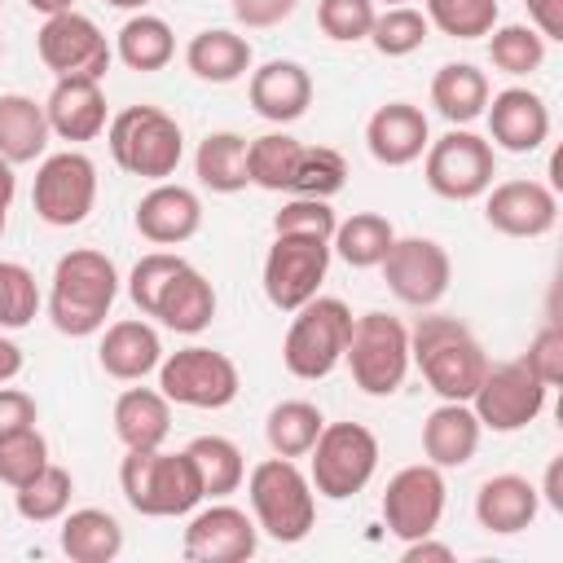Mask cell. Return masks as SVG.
Masks as SVG:
<instances>
[{
	"label": "cell",
	"instance_id": "cell-1",
	"mask_svg": "<svg viewBox=\"0 0 563 563\" xmlns=\"http://www.w3.org/2000/svg\"><path fill=\"white\" fill-rule=\"evenodd\" d=\"M128 299L141 317H154L176 334H198L216 317V286L185 255L172 251H150L132 264Z\"/></svg>",
	"mask_w": 563,
	"mask_h": 563
},
{
	"label": "cell",
	"instance_id": "cell-2",
	"mask_svg": "<svg viewBox=\"0 0 563 563\" xmlns=\"http://www.w3.org/2000/svg\"><path fill=\"white\" fill-rule=\"evenodd\" d=\"M119 295V268L106 251L75 246L53 264V286H48V321L57 334L88 339L106 330V317Z\"/></svg>",
	"mask_w": 563,
	"mask_h": 563
},
{
	"label": "cell",
	"instance_id": "cell-3",
	"mask_svg": "<svg viewBox=\"0 0 563 563\" xmlns=\"http://www.w3.org/2000/svg\"><path fill=\"white\" fill-rule=\"evenodd\" d=\"M409 365H418L440 400H471L488 369V356L466 321L431 312L409 330Z\"/></svg>",
	"mask_w": 563,
	"mask_h": 563
},
{
	"label": "cell",
	"instance_id": "cell-4",
	"mask_svg": "<svg viewBox=\"0 0 563 563\" xmlns=\"http://www.w3.org/2000/svg\"><path fill=\"white\" fill-rule=\"evenodd\" d=\"M246 501H251V519L264 537L295 545L312 532L317 519V493L308 471H299L295 457H264L251 466L246 475Z\"/></svg>",
	"mask_w": 563,
	"mask_h": 563
},
{
	"label": "cell",
	"instance_id": "cell-5",
	"mask_svg": "<svg viewBox=\"0 0 563 563\" xmlns=\"http://www.w3.org/2000/svg\"><path fill=\"white\" fill-rule=\"evenodd\" d=\"M119 488L145 519H176L202 501V484L185 449H128V457L119 462Z\"/></svg>",
	"mask_w": 563,
	"mask_h": 563
},
{
	"label": "cell",
	"instance_id": "cell-6",
	"mask_svg": "<svg viewBox=\"0 0 563 563\" xmlns=\"http://www.w3.org/2000/svg\"><path fill=\"white\" fill-rule=\"evenodd\" d=\"M110 158L141 180H167L185 158L180 123L158 106H128L106 123Z\"/></svg>",
	"mask_w": 563,
	"mask_h": 563
},
{
	"label": "cell",
	"instance_id": "cell-7",
	"mask_svg": "<svg viewBox=\"0 0 563 563\" xmlns=\"http://www.w3.org/2000/svg\"><path fill=\"white\" fill-rule=\"evenodd\" d=\"M347 334H352V308L334 295H312L308 303L295 308L286 339H282V365L303 378L317 383L325 374H334V365L347 352Z\"/></svg>",
	"mask_w": 563,
	"mask_h": 563
},
{
	"label": "cell",
	"instance_id": "cell-8",
	"mask_svg": "<svg viewBox=\"0 0 563 563\" xmlns=\"http://www.w3.org/2000/svg\"><path fill=\"white\" fill-rule=\"evenodd\" d=\"M378 471V435L361 422H325L317 444L308 449V479L312 493L343 501L356 497Z\"/></svg>",
	"mask_w": 563,
	"mask_h": 563
},
{
	"label": "cell",
	"instance_id": "cell-9",
	"mask_svg": "<svg viewBox=\"0 0 563 563\" xmlns=\"http://www.w3.org/2000/svg\"><path fill=\"white\" fill-rule=\"evenodd\" d=\"M343 361L365 396H391L409 374V330L391 312H361L352 317Z\"/></svg>",
	"mask_w": 563,
	"mask_h": 563
},
{
	"label": "cell",
	"instance_id": "cell-10",
	"mask_svg": "<svg viewBox=\"0 0 563 563\" xmlns=\"http://www.w3.org/2000/svg\"><path fill=\"white\" fill-rule=\"evenodd\" d=\"M422 176L427 189L449 198V202H471L484 198L493 176H497V154L493 141L471 132V128H449L444 136L427 141L422 150Z\"/></svg>",
	"mask_w": 563,
	"mask_h": 563
},
{
	"label": "cell",
	"instance_id": "cell-11",
	"mask_svg": "<svg viewBox=\"0 0 563 563\" xmlns=\"http://www.w3.org/2000/svg\"><path fill=\"white\" fill-rule=\"evenodd\" d=\"M158 391L185 409H224L238 400L242 374H238L233 356L194 343V347H180L158 361Z\"/></svg>",
	"mask_w": 563,
	"mask_h": 563
},
{
	"label": "cell",
	"instance_id": "cell-12",
	"mask_svg": "<svg viewBox=\"0 0 563 563\" xmlns=\"http://www.w3.org/2000/svg\"><path fill=\"white\" fill-rule=\"evenodd\" d=\"M97 202V163L84 150H62L40 158L35 185H31V207L44 224L53 229H75L88 220Z\"/></svg>",
	"mask_w": 563,
	"mask_h": 563
},
{
	"label": "cell",
	"instance_id": "cell-13",
	"mask_svg": "<svg viewBox=\"0 0 563 563\" xmlns=\"http://www.w3.org/2000/svg\"><path fill=\"white\" fill-rule=\"evenodd\" d=\"M545 396H550V387L523 361H501V365L484 369V378H479V387L466 405L475 409L484 431L510 435V431H523L528 422L541 418Z\"/></svg>",
	"mask_w": 563,
	"mask_h": 563
},
{
	"label": "cell",
	"instance_id": "cell-14",
	"mask_svg": "<svg viewBox=\"0 0 563 563\" xmlns=\"http://www.w3.org/2000/svg\"><path fill=\"white\" fill-rule=\"evenodd\" d=\"M330 273V242L303 233H273L264 255V295L277 312H295L308 303Z\"/></svg>",
	"mask_w": 563,
	"mask_h": 563
},
{
	"label": "cell",
	"instance_id": "cell-15",
	"mask_svg": "<svg viewBox=\"0 0 563 563\" xmlns=\"http://www.w3.org/2000/svg\"><path fill=\"white\" fill-rule=\"evenodd\" d=\"M444 471L431 462H413L400 466L387 488H383V523L391 537L413 541V537H431L444 519Z\"/></svg>",
	"mask_w": 563,
	"mask_h": 563
},
{
	"label": "cell",
	"instance_id": "cell-16",
	"mask_svg": "<svg viewBox=\"0 0 563 563\" xmlns=\"http://www.w3.org/2000/svg\"><path fill=\"white\" fill-rule=\"evenodd\" d=\"M35 53H40L44 70H53L57 79H66V75L101 79L110 70V57H114L101 26L75 9L44 18V26L35 31Z\"/></svg>",
	"mask_w": 563,
	"mask_h": 563
},
{
	"label": "cell",
	"instance_id": "cell-17",
	"mask_svg": "<svg viewBox=\"0 0 563 563\" xmlns=\"http://www.w3.org/2000/svg\"><path fill=\"white\" fill-rule=\"evenodd\" d=\"M378 268L387 290L409 308H435L453 282V260L435 238H396Z\"/></svg>",
	"mask_w": 563,
	"mask_h": 563
},
{
	"label": "cell",
	"instance_id": "cell-18",
	"mask_svg": "<svg viewBox=\"0 0 563 563\" xmlns=\"http://www.w3.org/2000/svg\"><path fill=\"white\" fill-rule=\"evenodd\" d=\"M180 550L189 563H246L260 550V528L246 510L229 501H211L185 523Z\"/></svg>",
	"mask_w": 563,
	"mask_h": 563
},
{
	"label": "cell",
	"instance_id": "cell-19",
	"mask_svg": "<svg viewBox=\"0 0 563 563\" xmlns=\"http://www.w3.org/2000/svg\"><path fill=\"white\" fill-rule=\"evenodd\" d=\"M484 220L506 238H545L559 220V198L541 180H501L488 185Z\"/></svg>",
	"mask_w": 563,
	"mask_h": 563
},
{
	"label": "cell",
	"instance_id": "cell-20",
	"mask_svg": "<svg viewBox=\"0 0 563 563\" xmlns=\"http://www.w3.org/2000/svg\"><path fill=\"white\" fill-rule=\"evenodd\" d=\"M488 141L506 154H532L550 136V106L532 88H501L488 92Z\"/></svg>",
	"mask_w": 563,
	"mask_h": 563
},
{
	"label": "cell",
	"instance_id": "cell-21",
	"mask_svg": "<svg viewBox=\"0 0 563 563\" xmlns=\"http://www.w3.org/2000/svg\"><path fill=\"white\" fill-rule=\"evenodd\" d=\"M202 229V202L194 189L172 185V180H154L150 194H141L136 202V233L154 246H180Z\"/></svg>",
	"mask_w": 563,
	"mask_h": 563
},
{
	"label": "cell",
	"instance_id": "cell-22",
	"mask_svg": "<svg viewBox=\"0 0 563 563\" xmlns=\"http://www.w3.org/2000/svg\"><path fill=\"white\" fill-rule=\"evenodd\" d=\"M246 97H251V110L260 119H268V123H295L312 106V75L299 62H290V57H273V62H264V66L251 70Z\"/></svg>",
	"mask_w": 563,
	"mask_h": 563
},
{
	"label": "cell",
	"instance_id": "cell-23",
	"mask_svg": "<svg viewBox=\"0 0 563 563\" xmlns=\"http://www.w3.org/2000/svg\"><path fill=\"white\" fill-rule=\"evenodd\" d=\"M427 141H431V128H427V114L413 101H387L365 123V150L383 167H409V163H418L422 150H427Z\"/></svg>",
	"mask_w": 563,
	"mask_h": 563
},
{
	"label": "cell",
	"instance_id": "cell-24",
	"mask_svg": "<svg viewBox=\"0 0 563 563\" xmlns=\"http://www.w3.org/2000/svg\"><path fill=\"white\" fill-rule=\"evenodd\" d=\"M48 128L62 141H97L106 132V92L101 79H84V75H66L53 84L48 101H44Z\"/></svg>",
	"mask_w": 563,
	"mask_h": 563
},
{
	"label": "cell",
	"instance_id": "cell-25",
	"mask_svg": "<svg viewBox=\"0 0 563 563\" xmlns=\"http://www.w3.org/2000/svg\"><path fill=\"white\" fill-rule=\"evenodd\" d=\"M97 361L110 378L119 383H141L145 374L158 369L163 361V343H158V330L141 317H123V321H110L106 334H101V347H97Z\"/></svg>",
	"mask_w": 563,
	"mask_h": 563
},
{
	"label": "cell",
	"instance_id": "cell-26",
	"mask_svg": "<svg viewBox=\"0 0 563 563\" xmlns=\"http://www.w3.org/2000/svg\"><path fill=\"white\" fill-rule=\"evenodd\" d=\"M479 431L484 427H479V418L466 400H440L422 422V453L440 471L466 466L479 449Z\"/></svg>",
	"mask_w": 563,
	"mask_h": 563
},
{
	"label": "cell",
	"instance_id": "cell-27",
	"mask_svg": "<svg viewBox=\"0 0 563 563\" xmlns=\"http://www.w3.org/2000/svg\"><path fill=\"white\" fill-rule=\"evenodd\" d=\"M537 510H541L537 484L523 479V475H510V471L488 475L475 493V519H479V528H488L497 537H515V532L532 528Z\"/></svg>",
	"mask_w": 563,
	"mask_h": 563
},
{
	"label": "cell",
	"instance_id": "cell-28",
	"mask_svg": "<svg viewBox=\"0 0 563 563\" xmlns=\"http://www.w3.org/2000/svg\"><path fill=\"white\" fill-rule=\"evenodd\" d=\"M114 435L123 449H163L172 435V400L158 387H128L114 400Z\"/></svg>",
	"mask_w": 563,
	"mask_h": 563
},
{
	"label": "cell",
	"instance_id": "cell-29",
	"mask_svg": "<svg viewBox=\"0 0 563 563\" xmlns=\"http://www.w3.org/2000/svg\"><path fill=\"white\" fill-rule=\"evenodd\" d=\"M251 40L224 26H207L185 44V66L202 84H233L251 70Z\"/></svg>",
	"mask_w": 563,
	"mask_h": 563
},
{
	"label": "cell",
	"instance_id": "cell-30",
	"mask_svg": "<svg viewBox=\"0 0 563 563\" xmlns=\"http://www.w3.org/2000/svg\"><path fill=\"white\" fill-rule=\"evenodd\" d=\"M48 114L26 92H0V158L4 163H35L48 150Z\"/></svg>",
	"mask_w": 563,
	"mask_h": 563
},
{
	"label": "cell",
	"instance_id": "cell-31",
	"mask_svg": "<svg viewBox=\"0 0 563 563\" xmlns=\"http://www.w3.org/2000/svg\"><path fill=\"white\" fill-rule=\"evenodd\" d=\"M62 554L70 563H110L123 554V523L101 506L62 515Z\"/></svg>",
	"mask_w": 563,
	"mask_h": 563
},
{
	"label": "cell",
	"instance_id": "cell-32",
	"mask_svg": "<svg viewBox=\"0 0 563 563\" xmlns=\"http://www.w3.org/2000/svg\"><path fill=\"white\" fill-rule=\"evenodd\" d=\"M431 106L453 128L475 123L484 114V106H488V75L479 66H471V62H444L431 75Z\"/></svg>",
	"mask_w": 563,
	"mask_h": 563
},
{
	"label": "cell",
	"instance_id": "cell-33",
	"mask_svg": "<svg viewBox=\"0 0 563 563\" xmlns=\"http://www.w3.org/2000/svg\"><path fill=\"white\" fill-rule=\"evenodd\" d=\"M114 57H119L128 70H141V75L163 70V66L176 57V35H172V26H167L163 18H154V13L141 9V13H132V18L119 26Z\"/></svg>",
	"mask_w": 563,
	"mask_h": 563
},
{
	"label": "cell",
	"instance_id": "cell-34",
	"mask_svg": "<svg viewBox=\"0 0 563 563\" xmlns=\"http://www.w3.org/2000/svg\"><path fill=\"white\" fill-rule=\"evenodd\" d=\"M194 172L211 194H242L246 176V136L242 132H207L194 154Z\"/></svg>",
	"mask_w": 563,
	"mask_h": 563
},
{
	"label": "cell",
	"instance_id": "cell-35",
	"mask_svg": "<svg viewBox=\"0 0 563 563\" xmlns=\"http://www.w3.org/2000/svg\"><path fill=\"white\" fill-rule=\"evenodd\" d=\"M391 242H396V229H391L387 216H378V211H352L347 220L334 224L330 255H339L352 268H378Z\"/></svg>",
	"mask_w": 563,
	"mask_h": 563
},
{
	"label": "cell",
	"instance_id": "cell-36",
	"mask_svg": "<svg viewBox=\"0 0 563 563\" xmlns=\"http://www.w3.org/2000/svg\"><path fill=\"white\" fill-rule=\"evenodd\" d=\"M185 453H189V462H194V471H198L202 497L220 501V497H229V493L242 488L246 462H242V449H238L233 440H224V435H194V440L185 444Z\"/></svg>",
	"mask_w": 563,
	"mask_h": 563
},
{
	"label": "cell",
	"instance_id": "cell-37",
	"mask_svg": "<svg viewBox=\"0 0 563 563\" xmlns=\"http://www.w3.org/2000/svg\"><path fill=\"white\" fill-rule=\"evenodd\" d=\"M321 427H325V418L312 400H282L264 418V440L277 457H308Z\"/></svg>",
	"mask_w": 563,
	"mask_h": 563
},
{
	"label": "cell",
	"instance_id": "cell-38",
	"mask_svg": "<svg viewBox=\"0 0 563 563\" xmlns=\"http://www.w3.org/2000/svg\"><path fill=\"white\" fill-rule=\"evenodd\" d=\"M303 141H295L290 132H264L255 141H246V176L251 185L268 189V194H290V176L299 163Z\"/></svg>",
	"mask_w": 563,
	"mask_h": 563
},
{
	"label": "cell",
	"instance_id": "cell-39",
	"mask_svg": "<svg viewBox=\"0 0 563 563\" xmlns=\"http://www.w3.org/2000/svg\"><path fill=\"white\" fill-rule=\"evenodd\" d=\"M70 493H75V479L66 466H44L35 479H26L22 488H13V506L26 523H53L70 510Z\"/></svg>",
	"mask_w": 563,
	"mask_h": 563
},
{
	"label": "cell",
	"instance_id": "cell-40",
	"mask_svg": "<svg viewBox=\"0 0 563 563\" xmlns=\"http://www.w3.org/2000/svg\"><path fill=\"white\" fill-rule=\"evenodd\" d=\"M427 13L413 9V4H387L383 13H374V26H369V44L383 53V57H409L427 44Z\"/></svg>",
	"mask_w": 563,
	"mask_h": 563
},
{
	"label": "cell",
	"instance_id": "cell-41",
	"mask_svg": "<svg viewBox=\"0 0 563 563\" xmlns=\"http://www.w3.org/2000/svg\"><path fill=\"white\" fill-rule=\"evenodd\" d=\"M545 44H550V40H541L532 26L506 22V26H493V31H488V62H493L501 75H515V79H519V75L541 70Z\"/></svg>",
	"mask_w": 563,
	"mask_h": 563
},
{
	"label": "cell",
	"instance_id": "cell-42",
	"mask_svg": "<svg viewBox=\"0 0 563 563\" xmlns=\"http://www.w3.org/2000/svg\"><path fill=\"white\" fill-rule=\"evenodd\" d=\"M347 185V158L330 145H303L295 176H290V194L299 198H334Z\"/></svg>",
	"mask_w": 563,
	"mask_h": 563
},
{
	"label": "cell",
	"instance_id": "cell-43",
	"mask_svg": "<svg viewBox=\"0 0 563 563\" xmlns=\"http://www.w3.org/2000/svg\"><path fill=\"white\" fill-rule=\"evenodd\" d=\"M422 13L435 31L453 40H479L497 26V0H422Z\"/></svg>",
	"mask_w": 563,
	"mask_h": 563
},
{
	"label": "cell",
	"instance_id": "cell-44",
	"mask_svg": "<svg viewBox=\"0 0 563 563\" xmlns=\"http://www.w3.org/2000/svg\"><path fill=\"white\" fill-rule=\"evenodd\" d=\"M44 466H48V440L40 435V427H22V431L0 435V484L22 488Z\"/></svg>",
	"mask_w": 563,
	"mask_h": 563
},
{
	"label": "cell",
	"instance_id": "cell-45",
	"mask_svg": "<svg viewBox=\"0 0 563 563\" xmlns=\"http://www.w3.org/2000/svg\"><path fill=\"white\" fill-rule=\"evenodd\" d=\"M40 312L35 273L18 260H0V330H22Z\"/></svg>",
	"mask_w": 563,
	"mask_h": 563
},
{
	"label": "cell",
	"instance_id": "cell-46",
	"mask_svg": "<svg viewBox=\"0 0 563 563\" xmlns=\"http://www.w3.org/2000/svg\"><path fill=\"white\" fill-rule=\"evenodd\" d=\"M374 0H321L317 4V26L334 44H356L374 26Z\"/></svg>",
	"mask_w": 563,
	"mask_h": 563
},
{
	"label": "cell",
	"instance_id": "cell-47",
	"mask_svg": "<svg viewBox=\"0 0 563 563\" xmlns=\"http://www.w3.org/2000/svg\"><path fill=\"white\" fill-rule=\"evenodd\" d=\"M339 216L330 211V198H299L290 194L282 202V211L273 216V233H303V238H334Z\"/></svg>",
	"mask_w": 563,
	"mask_h": 563
},
{
	"label": "cell",
	"instance_id": "cell-48",
	"mask_svg": "<svg viewBox=\"0 0 563 563\" xmlns=\"http://www.w3.org/2000/svg\"><path fill=\"white\" fill-rule=\"evenodd\" d=\"M545 387H554L559 378H563V325L559 321H545L537 334H532V343H528V352L519 356Z\"/></svg>",
	"mask_w": 563,
	"mask_h": 563
},
{
	"label": "cell",
	"instance_id": "cell-49",
	"mask_svg": "<svg viewBox=\"0 0 563 563\" xmlns=\"http://www.w3.org/2000/svg\"><path fill=\"white\" fill-rule=\"evenodd\" d=\"M295 4H299V0H229L233 18H238L246 31H268V26L286 22V18L295 13Z\"/></svg>",
	"mask_w": 563,
	"mask_h": 563
},
{
	"label": "cell",
	"instance_id": "cell-50",
	"mask_svg": "<svg viewBox=\"0 0 563 563\" xmlns=\"http://www.w3.org/2000/svg\"><path fill=\"white\" fill-rule=\"evenodd\" d=\"M35 418H40L35 396L22 391V387H4V383H0V435L22 431V427H35Z\"/></svg>",
	"mask_w": 563,
	"mask_h": 563
},
{
	"label": "cell",
	"instance_id": "cell-51",
	"mask_svg": "<svg viewBox=\"0 0 563 563\" xmlns=\"http://www.w3.org/2000/svg\"><path fill=\"white\" fill-rule=\"evenodd\" d=\"M528 4V26L541 40H563V0H523Z\"/></svg>",
	"mask_w": 563,
	"mask_h": 563
},
{
	"label": "cell",
	"instance_id": "cell-52",
	"mask_svg": "<svg viewBox=\"0 0 563 563\" xmlns=\"http://www.w3.org/2000/svg\"><path fill=\"white\" fill-rule=\"evenodd\" d=\"M400 559H405V563H449L453 550H449L444 541H435V532H431V537H413V541H405Z\"/></svg>",
	"mask_w": 563,
	"mask_h": 563
},
{
	"label": "cell",
	"instance_id": "cell-53",
	"mask_svg": "<svg viewBox=\"0 0 563 563\" xmlns=\"http://www.w3.org/2000/svg\"><path fill=\"white\" fill-rule=\"evenodd\" d=\"M22 374V347L0 330V383H13Z\"/></svg>",
	"mask_w": 563,
	"mask_h": 563
},
{
	"label": "cell",
	"instance_id": "cell-54",
	"mask_svg": "<svg viewBox=\"0 0 563 563\" xmlns=\"http://www.w3.org/2000/svg\"><path fill=\"white\" fill-rule=\"evenodd\" d=\"M559 475H563V457H554V462L545 466V484L537 488V493H541V497H545V501H550L554 510H563V493H559Z\"/></svg>",
	"mask_w": 563,
	"mask_h": 563
},
{
	"label": "cell",
	"instance_id": "cell-55",
	"mask_svg": "<svg viewBox=\"0 0 563 563\" xmlns=\"http://www.w3.org/2000/svg\"><path fill=\"white\" fill-rule=\"evenodd\" d=\"M13 194H18V176H13V163H4V158H0V202L9 207V202H13Z\"/></svg>",
	"mask_w": 563,
	"mask_h": 563
},
{
	"label": "cell",
	"instance_id": "cell-56",
	"mask_svg": "<svg viewBox=\"0 0 563 563\" xmlns=\"http://www.w3.org/2000/svg\"><path fill=\"white\" fill-rule=\"evenodd\" d=\"M35 13H44V18H53V13H66V9H75V0H26Z\"/></svg>",
	"mask_w": 563,
	"mask_h": 563
},
{
	"label": "cell",
	"instance_id": "cell-57",
	"mask_svg": "<svg viewBox=\"0 0 563 563\" xmlns=\"http://www.w3.org/2000/svg\"><path fill=\"white\" fill-rule=\"evenodd\" d=\"M110 9H128V13H141L145 4H154V0H106Z\"/></svg>",
	"mask_w": 563,
	"mask_h": 563
},
{
	"label": "cell",
	"instance_id": "cell-58",
	"mask_svg": "<svg viewBox=\"0 0 563 563\" xmlns=\"http://www.w3.org/2000/svg\"><path fill=\"white\" fill-rule=\"evenodd\" d=\"M4 224H9V207L0 202V238H4Z\"/></svg>",
	"mask_w": 563,
	"mask_h": 563
},
{
	"label": "cell",
	"instance_id": "cell-59",
	"mask_svg": "<svg viewBox=\"0 0 563 563\" xmlns=\"http://www.w3.org/2000/svg\"><path fill=\"white\" fill-rule=\"evenodd\" d=\"M383 4H409V0H383Z\"/></svg>",
	"mask_w": 563,
	"mask_h": 563
},
{
	"label": "cell",
	"instance_id": "cell-60",
	"mask_svg": "<svg viewBox=\"0 0 563 563\" xmlns=\"http://www.w3.org/2000/svg\"><path fill=\"white\" fill-rule=\"evenodd\" d=\"M0 4H4V0H0Z\"/></svg>",
	"mask_w": 563,
	"mask_h": 563
}]
</instances>
